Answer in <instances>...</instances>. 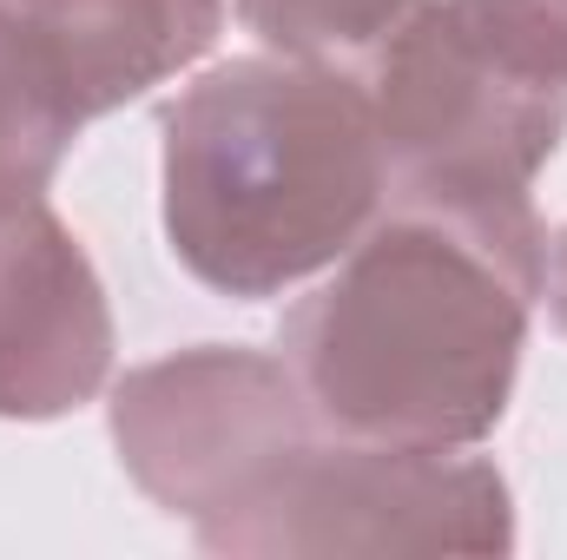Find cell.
<instances>
[{"instance_id":"cell-1","label":"cell","mask_w":567,"mask_h":560,"mask_svg":"<svg viewBox=\"0 0 567 560\" xmlns=\"http://www.w3.org/2000/svg\"><path fill=\"white\" fill-rule=\"evenodd\" d=\"M542 283L528 191H390L278 343L337 435L468 448L508 409Z\"/></svg>"},{"instance_id":"cell-2","label":"cell","mask_w":567,"mask_h":560,"mask_svg":"<svg viewBox=\"0 0 567 560\" xmlns=\"http://www.w3.org/2000/svg\"><path fill=\"white\" fill-rule=\"evenodd\" d=\"M390 198V158L357 73L231 60L165 106V238L225 297H278L337 265Z\"/></svg>"},{"instance_id":"cell-3","label":"cell","mask_w":567,"mask_h":560,"mask_svg":"<svg viewBox=\"0 0 567 560\" xmlns=\"http://www.w3.org/2000/svg\"><path fill=\"white\" fill-rule=\"evenodd\" d=\"M357 80L390 191H528L567 133V0H410Z\"/></svg>"},{"instance_id":"cell-4","label":"cell","mask_w":567,"mask_h":560,"mask_svg":"<svg viewBox=\"0 0 567 560\" xmlns=\"http://www.w3.org/2000/svg\"><path fill=\"white\" fill-rule=\"evenodd\" d=\"M508 488L455 448H390L317 422L271 481L205 535L212 554H502Z\"/></svg>"},{"instance_id":"cell-5","label":"cell","mask_w":567,"mask_h":560,"mask_svg":"<svg viewBox=\"0 0 567 560\" xmlns=\"http://www.w3.org/2000/svg\"><path fill=\"white\" fill-rule=\"evenodd\" d=\"M290 363L265 350H178L145 363L113 396V442L145 495L198 528H225L317 428Z\"/></svg>"},{"instance_id":"cell-6","label":"cell","mask_w":567,"mask_h":560,"mask_svg":"<svg viewBox=\"0 0 567 560\" xmlns=\"http://www.w3.org/2000/svg\"><path fill=\"white\" fill-rule=\"evenodd\" d=\"M225 0H0V73L66 139L192 66Z\"/></svg>"},{"instance_id":"cell-7","label":"cell","mask_w":567,"mask_h":560,"mask_svg":"<svg viewBox=\"0 0 567 560\" xmlns=\"http://www.w3.org/2000/svg\"><path fill=\"white\" fill-rule=\"evenodd\" d=\"M113 370V310L40 185L0 178V416L80 409Z\"/></svg>"},{"instance_id":"cell-8","label":"cell","mask_w":567,"mask_h":560,"mask_svg":"<svg viewBox=\"0 0 567 560\" xmlns=\"http://www.w3.org/2000/svg\"><path fill=\"white\" fill-rule=\"evenodd\" d=\"M410 0H238V20L290 60H323V66H357Z\"/></svg>"},{"instance_id":"cell-9","label":"cell","mask_w":567,"mask_h":560,"mask_svg":"<svg viewBox=\"0 0 567 560\" xmlns=\"http://www.w3.org/2000/svg\"><path fill=\"white\" fill-rule=\"evenodd\" d=\"M542 290H548V303H555V323L567 330V231L555 238V251H548V283H542Z\"/></svg>"}]
</instances>
